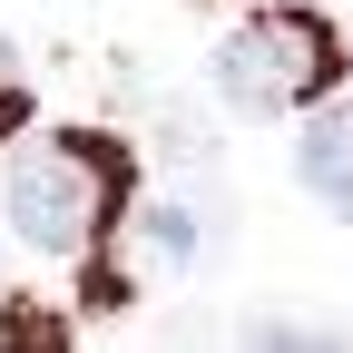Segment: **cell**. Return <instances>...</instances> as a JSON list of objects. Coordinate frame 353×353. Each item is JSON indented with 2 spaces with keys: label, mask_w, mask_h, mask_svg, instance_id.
<instances>
[{
  "label": "cell",
  "mask_w": 353,
  "mask_h": 353,
  "mask_svg": "<svg viewBox=\"0 0 353 353\" xmlns=\"http://www.w3.org/2000/svg\"><path fill=\"white\" fill-rule=\"evenodd\" d=\"M128 216V148L99 128H50L10 157V226L39 255H99Z\"/></svg>",
  "instance_id": "1"
},
{
  "label": "cell",
  "mask_w": 353,
  "mask_h": 353,
  "mask_svg": "<svg viewBox=\"0 0 353 353\" xmlns=\"http://www.w3.org/2000/svg\"><path fill=\"white\" fill-rule=\"evenodd\" d=\"M334 79H343V39L314 10H255L226 50H216V88H226V108H245V118L314 108Z\"/></svg>",
  "instance_id": "2"
},
{
  "label": "cell",
  "mask_w": 353,
  "mask_h": 353,
  "mask_svg": "<svg viewBox=\"0 0 353 353\" xmlns=\"http://www.w3.org/2000/svg\"><path fill=\"white\" fill-rule=\"evenodd\" d=\"M294 167H304V187H314L334 216H353V108H324L314 128H304Z\"/></svg>",
  "instance_id": "3"
},
{
  "label": "cell",
  "mask_w": 353,
  "mask_h": 353,
  "mask_svg": "<svg viewBox=\"0 0 353 353\" xmlns=\"http://www.w3.org/2000/svg\"><path fill=\"white\" fill-rule=\"evenodd\" d=\"M0 353H69V314L50 294H0Z\"/></svg>",
  "instance_id": "4"
},
{
  "label": "cell",
  "mask_w": 353,
  "mask_h": 353,
  "mask_svg": "<svg viewBox=\"0 0 353 353\" xmlns=\"http://www.w3.org/2000/svg\"><path fill=\"white\" fill-rule=\"evenodd\" d=\"M245 353H343L324 324H285V314H255L245 324Z\"/></svg>",
  "instance_id": "5"
},
{
  "label": "cell",
  "mask_w": 353,
  "mask_h": 353,
  "mask_svg": "<svg viewBox=\"0 0 353 353\" xmlns=\"http://www.w3.org/2000/svg\"><path fill=\"white\" fill-rule=\"evenodd\" d=\"M138 236H148L157 265H187V255H196V226H187L176 206H148V216H138Z\"/></svg>",
  "instance_id": "6"
},
{
  "label": "cell",
  "mask_w": 353,
  "mask_h": 353,
  "mask_svg": "<svg viewBox=\"0 0 353 353\" xmlns=\"http://www.w3.org/2000/svg\"><path fill=\"white\" fill-rule=\"evenodd\" d=\"M30 118V88H20V59H0V138H20Z\"/></svg>",
  "instance_id": "7"
}]
</instances>
